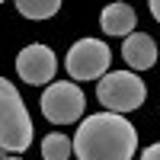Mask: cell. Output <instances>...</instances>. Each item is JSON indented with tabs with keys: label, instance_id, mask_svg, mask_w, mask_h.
Returning <instances> with one entry per match:
<instances>
[{
	"label": "cell",
	"instance_id": "cell-5",
	"mask_svg": "<svg viewBox=\"0 0 160 160\" xmlns=\"http://www.w3.org/2000/svg\"><path fill=\"white\" fill-rule=\"evenodd\" d=\"M83 90L71 80H55L48 83V90L42 93V112L48 122L55 125H71L83 115Z\"/></svg>",
	"mask_w": 160,
	"mask_h": 160
},
{
	"label": "cell",
	"instance_id": "cell-10",
	"mask_svg": "<svg viewBox=\"0 0 160 160\" xmlns=\"http://www.w3.org/2000/svg\"><path fill=\"white\" fill-rule=\"evenodd\" d=\"M74 151V144L68 135H61V131H51V135L42 138V157L45 160H68Z\"/></svg>",
	"mask_w": 160,
	"mask_h": 160
},
{
	"label": "cell",
	"instance_id": "cell-8",
	"mask_svg": "<svg viewBox=\"0 0 160 160\" xmlns=\"http://www.w3.org/2000/svg\"><path fill=\"white\" fill-rule=\"evenodd\" d=\"M99 26H102V32L106 35H131L135 32V26H138V16H135V10H131L128 3H109L102 10V16H99Z\"/></svg>",
	"mask_w": 160,
	"mask_h": 160
},
{
	"label": "cell",
	"instance_id": "cell-13",
	"mask_svg": "<svg viewBox=\"0 0 160 160\" xmlns=\"http://www.w3.org/2000/svg\"><path fill=\"white\" fill-rule=\"evenodd\" d=\"M7 154H10V151H7V148H3V144H0V160H3V157H7Z\"/></svg>",
	"mask_w": 160,
	"mask_h": 160
},
{
	"label": "cell",
	"instance_id": "cell-6",
	"mask_svg": "<svg viewBox=\"0 0 160 160\" xmlns=\"http://www.w3.org/2000/svg\"><path fill=\"white\" fill-rule=\"evenodd\" d=\"M55 71H58V58L48 45H29L19 51L16 58V74L32 87H42V83H51L55 80Z\"/></svg>",
	"mask_w": 160,
	"mask_h": 160
},
{
	"label": "cell",
	"instance_id": "cell-12",
	"mask_svg": "<svg viewBox=\"0 0 160 160\" xmlns=\"http://www.w3.org/2000/svg\"><path fill=\"white\" fill-rule=\"evenodd\" d=\"M151 16L160 22V0H151Z\"/></svg>",
	"mask_w": 160,
	"mask_h": 160
},
{
	"label": "cell",
	"instance_id": "cell-4",
	"mask_svg": "<svg viewBox=\"0 0 160 160\" xmlns=\"http://www.w3.org/2000/svg\"><path fill=\"white\" fill-rule=\"evenodd\" d=\"M109 61H112V51L106 42L80 38V42L71 45L68 58H64V68H68V77H74V80H96V77H106Z\"/></svg>",
	"mask_w": 160,
	"mask_h": 160
},
{
	"label": "cell",
	"instance_id": "cell-15",
	"mask_svg": "<svg viewBox=\"0 0 160 160\" xmlns=\"http://www.w3.org/2000/svg\"><path fill=\"white\" fill-rule=\"evenodd\" d=\"M0 3H3V0H0Z\"/></svg>",
	"mask_w": 160,
	"mask_h": 160
},
{
	"label": "cell",
	"instance_id": "cell-7",
	"mask_svg": "<svg viewBox=\"0 0 160 160\" xmlns=\"http://www.w3.org/2000/svg\"><path fill=\"white\" fill-rule=\"evenodd\" d=\"M122 55H125L131 71H148L157 64V42L144 32H131V35H125Z\"/></svg>",
	"mask_w": 160,
	"mask_h": 160
},
{
	"label": "cell",
	"instance_id": "cell-11",
	"mask_svg": "<svg viewBox=\"0 0 160 160\" xmlns=\"http://www.w3.org/2000/svg\"><path fill=\"white\" fill-rule=\"evenodd\" d=\"M141 160H160V141H157V144H151V148L141 154Z\"/></svg>",
	"mask_w": 160,
	"mask_h": 160
},
{
	"label": "cell",
	"instance_id": "cell-3",
	"mask_svg": "<svg viewBox=\"0 0 160 160\" xmlns=\"http://www.w3.org/2000/svg\"><path fill=\"white\" fill-rule=\"evenodd\" d=\"M96 96H99V102H102L109 112H122V115H125V112L138 109V106L144 102L148 87H144V80H141L135 71H112V74L99 77Z\"/></svg>",
	"mask_w": 160,
	"mask_h": 160
},
{
	"label": "cell",
	"instance_id": "cell-1",
	"mask_svg": "<svg viewBox=\"0 0 160 160\" xmlns=\"http://www.w3.org/2000/svg\"><path fill=\"white\" fill-rule=\"evenodd\" d=\"M138 151V131L122 112H99L80 122L74 135L77 160H131Z\"/></svg>",
	"mask_w": 160,
	"mask_h": 160
},
{
	"label": "cell",
	"instance_id": "cell-14",
	"mask_svg": "<svg viewBox=\"0 0 160 160\" xmlns=\"http://www.w3.org/2000/svg\"><path fill=\"white\" fill-rule=\"evenodd\" d=\"M3 160H19V157H3Z\"/></svg>",
	"mask_w": 160,
	"mask_h": 160
},
{
	"label": "cell",
	"instance_id": "cell-2",
	"mask_svg": "<svg viewBox=\"0 0 160 160\" xmlns=\"http://www.w3.org/2000/svg\"><path fill=\"white\" fill-rule=\"evenodd\" d=\"M0 144L10 154H22L32 144V118L10 80L0 77Z\"/></svg>",
	"mask_w": 160,
	"mask_h": 160
},
{
	"label": "cell",
	"instance_id": "cell-9",
	"mask_svg": "<svg viewBox=\"0 0 160 160\" xmlns=\"http://www.w3.org/2000/svg\"><path fill=\"white\" fill-rule=\"evenodd\" d=\"M16 10L26 19H51L61 10V0H16Z\"/></svg>",
	"mask_w": 160,
	"mask_h": 160
}]
</instances>
